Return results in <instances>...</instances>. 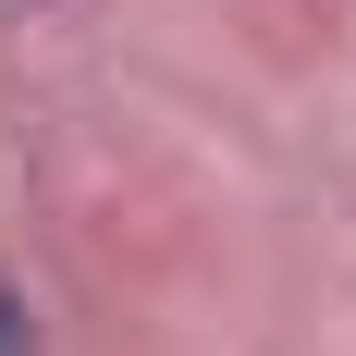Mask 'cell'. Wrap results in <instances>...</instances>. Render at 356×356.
Instances as JSON below:
<instances>
[{"instance_id": "6da1fadb", "label": "cell", "mask_w": 356, "mask_h": 356, "mask_svg": "<svg viewBox=\"0 0 356 356\" xmlns=\"http://www.w3.org/2000/svg\"><path fill=\"white\" fill-rule=\"evenodd\" d=\"M0 356H37V307H25V283H0Z\"/></svg>"}, {"instance_id": "7a4b0ae2", "label": "cell", "mask_w": 356, "mask_h": 356, "mask_svg": "<svg viewBox=\"0 0 356 356\" xmlns=\"http://www.w3.org/2000/svg\"><path fill=\"white\" fill-rule=\"evenodd\" d=\"M0 13H37V0H0Z\"/></svg>"}]
</instances>
